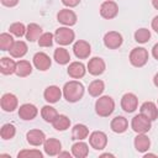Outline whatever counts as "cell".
Masks as SVG:
<instances>
[{
	"label": "cell",
	"instance_id": "cell-46",
	"mask_svg": "<svg viewBox=\"0 0 158 158\" xmlns=\"http://www.w3.org/2000/svg\"><path fill=\"white\" fill-rule=\"evenodd\" d=\"M100 157H101V158H102V157H114V154H111V153H104V154H101Z\"/></svg>",
	"mask_w": 158,
	"mask_h": 158
},
{
	"label": "cell",
	"instance_id": "cell-19",
	"mask_svg": "<svg viewBox=\"0 0 158 158\" xmlns=\"http://www.w3.org/2000/svg\"><path fill=\"white\" fill-rule=\"evenodd\" d=\"M62 96V90L57 86V85H49L44 89V93H43V98L49 104H54L57 102Z\"/></svg>",
	"mask_w": 158,
	"mask_h": 158
},
{
	"label": "cell",
	"instance_id": "cell-3",
	"mask_svg": "<svg viewBox=\"0 0 158 158\" xmlns=\"http://www.w3.org/2000/svg\"><path fill=\"white\" fill-rule=\"evenodd\" d=\"M148 51L143 47H136L130 52V63L136 67V68H141L143 65H146V63L148 62Z\"/></svg>",
	"mask_w": 158,
	"mask_h": 158
},
{
	"label": "cell",
	"instance_id": "cell-12",
	"mask_svg": "<svg viewBox=\"0 0 158 158\" xmlns=\"http://www.w3.org/2000/svg\"><path fill=\"white\" fill-rule=\"evenodd\" d=\"M57 20L58 22H60L64 26H73L77 23V15L73 10L70 9H62L59 10V12L57 14Z\"/></svg>",
	"mask_w": 158,
	"mask_h": 158
},
{
	"label": "cell",
	"instance_id": "cell-29",
	"mask_svg": "<svg viewBox=\"0 0 158 158\" xmlns=\"http://www.w3.org/2000/svg\"><path fill=\"white\" fill-rule=\"evenodd\" d=\"M53 58L54 60L60 64V65H64V64H68L69 60H70V54L69 52L63 48V47H58L57 49H54V53H53Z\"/></svg>",
	"mask_w": 158,
	"mask_h": 158
},
{
	"label": "cell",
	"instance_id": "cell-24",
	"mask_svg": "<svg viewBox=\"0 0 158 158\" xmlns=\"http://www.w3.org/2000/svg\"><path fill=\"white\" fill-rule=\"evenodd\" d=\"M27 44L23 41H15L12 47L10 48V56L14 58H22L27 53Z\"/></svg>",
	"mask_w": 158,
	"mask_h": 158
},
{
	"label": "cell",
	"instance_id": "cell-8",
	"mask_svg": "<svg viewBox=\"0 0 158 158\" xmlns=\"http://www.w3.org/2000/svg\"><path fill=\"white\" fill-rule=\"evenodd\" d=\"M122 42V35L116 31H109L104 36V44L109 49H117L118 47H121Z\"/></svg>",
	"mask_w": 158,
	"mask_h": 158
},
{
	"label": "cell",
	"instance_id": "cell-33",
	"mask_svg": "<svg viewBox=\"0 0 158 158\" xmlns=\"http://www.w3.org/2000/svg\"><path fill=\"white\" fill-rule=\"evenodd\" d=\"M15 135H16V128L14 125H11V123L2 125V127L0 130V136L2 139H11L15 137Z\"/></svg>",
	"mask_w": 158,
	"mask_h": 158
},
{
	"label": "cell",
	"instance_id": "cell-16",
	"mask_svg": "<svg viewBox=\"0 0 158 158\" xmlns=\"http://www.w3.org/2000/svg\"><path fill=\"white\" fill-rule=\"evenodd\" d=\"M43 149H44V153L51 157L58 156L62 149V143L57 138H47L43 143Z\"/></svg>",
	"mask_w": 158,
	"mask_h": 158
},
{
	"label": "cell",
	"instance_id": "cell-44",
	"mask_svg": "<svg viewBox=\"0 0 158 158\" xmlns=\"http://www.w3.org/2000/svg\"><path fill=\"white\" fill-rule=\"evenodd\" d=\"M153 83H154V85L158 88V73L154 75V78H153Z\"/></svg>",
	"mask_w": 158,
	"mask_h": 158
},
{
	"label": "cell",
	"instance_id": "cell-23",
	"mask_svg": "<svg viewBox=\"0 0 158 158\" xmlns=\"http://www.w3.org/2000/svg\"><path fill=\"white\" fill-rule=\"evenodd\" d=\"M41 35H42V27L40 25H37L35 22L27 25V30H26V35H25L27 41H30V42L38 41Z\"/></svg>",
	"mask_w": 158,
	"mask_h": 158
},
{
	"label": "cell",
	"instance_id": "cell-9",
	"mask_svg": "<svg viewBox=\"0 0 158 158\" xmlns=\"http://www.w3.org/2000/svg\"><path fill=\"white\" fill-rule=\"evenodd\" d=\"M73 52H74L77 58L86 59L90 56V53H91V47H90L89 42H86L84 40H78L73 44Z\"/></svg>",
	"mask_w": 158,
	"mask_h": 158
},
{
	"label": "cell",
	"instance_id": "cell-10",
	"mask_svg": "<svg viewBox=\"0 0 158 158\" xmlns=\"http://www.w3.org/2000/svg\"><path fill=\"white\" fill-rule=\"evenodd\" d=\"M32 62H33V65L36 67V69H38L41 72L48 70L51 64H52V60H51L49 56L47 53H44V52H37L33 56Z\"/></svg>",
	"mask_w": 158,
	"mask_h": 158
},
{
	"label": "cell",
	"instance_id": "cell-32",
	"mask_svg": "<svg viewBox=\"0 0 158 158\" xmlns=\"http://www.w3.org/2000/svg\"><path fill=\"white\" fill-rule=\"evenodd\" d=\"M41 116H42V118L46 121V122H53L54 121V118L58 116V112H57V110L53 107V106H51V105H44L43 107H42V110H41Z\"/></svg>",
	"mask_w": 158,
	"mask_h": 158
},
{
	"label": "cell",
	"instance_id": "cell-47",
	"mask_svg": "<svg viewBox=\"0 0 158 158\" xmlns=\"http://www.w3.org/2000/svg\"><path fill=\"white\" fill-rule=\"evenodd\" d=\"M148 157H157L156 154H152V153H147V154H144V158H148Z\"/></svg>",
	"mask_w": 158,
	"mask_h": 158
},
{
	"label": "cell",
	"instance_id": "cell-42",
	"mask_svg": "<svg viewBox=\"0 0 158 158\" xmlns=\"http://www.w3.org/2000/svg\"><path fill=\"white\" fill-rule=\"evenodd\" d=\"M152 56L158 60V43H156L153 46V48H152Z\"/></svg>",
	"mask_w": 158,
	"mask_h": 158
},
{
	"label": "cell",
	"instance_id": "cell-1",
	"mask_svg": "<svg viewBox=\"0 0 158 158\" xmlns=\"http://www.w3.org/2000/svg\"><path fill=\"white\" fill-rule=\"evenodd\" d=\"M84 95V85L78 80H69L63 86V96L68 102H77Z\"/></svg>",
	"mask_w": 158,
	"mask_h": 158
},
{
	"label": "cell",
	"instance_id": "cell-17",
	"mask_svg": "<svg viewBox=\"0 0 158 158\" xmlns=\"http://www.w3.org/2000/svg\"><path fill=\"white\" fill-rule=\"evenodd\" d=\"M139 112L143 114L146 117H148L151 121H154L158 118V106L152 101H146L141 105Z\"/></svg>",
	"mask_w": 158,
	"mask_h": 158
},
{
	"label": "cell",
	"instance_id": "cell-40",
	"mask_svg": "<svg viewBox=\"0 0 158 158\" xmlns=\"http://www.w3.org/2000/svg\"><path fill=\"white\" fill-rule=\"evenodd\" d=\"M0 1H1V4H2L4 6L14 7V6H16V5L19 4V1H20V0H0Z\"/></svg>",
	"mask_w": 158,
	"mask_h": 158
},
{
	"label": "cell",
	"instance_id": "cell-38",
	"mask_svg": "<svg viewBox=\"0 0 158 158\" xmlns=\"http://www.w3.org/2000/svg\"><path fill=\"white\" fill-rule=\"evenodd\" d=\"M19 158H26V157H31V158H42L43 154L41 151L38 149H22L17 153Z\"/></svg>",
	"mask_w": 158,
	"mask_h": 158
},
{
	"label": "cell",
	"instance_id": "cell-2",
	"mask_svg": "<svg viewBox=\"0 0 158 158\" xmlns=\"http://www.w3.org/2000/svg\"><path fill=\"white\" fill-rule=\"evenodd\" d=\"M115 110V101L111 96L104 95L99 96V99L95 101V111L101 117L110 116Z\"/></svg>",
	"mask_w": 158,
	"mask_h": 158
},
{
	"label": "cell",
	"instance_id": "cell-4",
	"mask_svg": "<svg viewBox=\"0 0 158 158\" xmlns=\"http://www.w3.org/2000/svg\"><path fill=\"white\" fill-rule=\"evenodd\" d=\"M74 38H75V33L68 26L59 27L54 32V41L60 46H68V44L73 43Z\"/></svg>",
	"mask_w": 158,
	"mask_h": 158
},
{
	"label": "cell",
	"instance_id": "cell-30",
	"mask_svg": "<svg viewBox=\"0 0 158 158\" xmlns=\"http://www.w3.org/2000/svg\"><path fill=\"white\" fill-rule=\"evenodd\" d=\"M104 89H105V84H104V81L100 80V79L93 80V81L89 84V86H88V91H89V94H90L93 98H99V96L102 94Z\"/></svg>",
	"mask_w": 158,
	"mask_h": 158
},
{
	"label": "cell",
	"instance_id": "cell-25",
	"mask_svg": "<svg viewBox=\"0 0 158 158\" xmlns=\"http://www.w3.org/2000/svg\"><path fill=\"white\" fill-rule=\"evenodd\" d=\"M16 70V62L10 57H2L0 59V72L5 75H10Z\"/></svg>",
	"mask_w": 158,
	"mask_h": 158
},
{
	"label": "cell",
	"instance_id": "cell-11",
	"mask_svg": "<svg viewBox=\"0 0 158 158\" xmlns=\"http://www.w3.org/2000/svg\"><path fill=\"white\" fill-rule=\"evenodd\" d=\"M138 106V99L133 93H126L121 98V107L125 112H133Z\"/></svg>",
	"mask_w": 158,
	"mask_h": 158
},
{
	"label": "cell",
	"instance_id": "cell-5",
	"mask_svg": "<svg viewBox=\"0 0 158 158\" xmlns=\"http://www.w3.org/2000/svg\"><path fill=\"white\" fill-rule=\"evenodd\" d=\"M151 126L152 121L141 112L136 115L131 121V127L136 133H147L151 130Z\"/></svg>",
	"mask_w": 158,
	"mask_h": 158
},
{
	"label": "cell",
	"instance_id": "cell-18",
	"mask_svg": "<svg viewBox=\"0 0 158 158\" xmlns=\"http://www.w3.org/2000/svg\"><path fill=\"white\" fill-rule=\"evenodd\" d=\"M26 139H27V142H28L31 146H41V144L44 143L46 136H44L43 131L37 130V128H33V130H30V131L27 132Z\"/></svg>",
	"mask_w": 158,
	"mask_h": 158
},
{
	"label": "cell",
	"instance_id": "cell-39",
	"mask_svg": "<svg viewBox=\"0 0 158 158\" xmlns=\"http://www.w3.org/2000/svg\"><path fill=\"white\" fill-rule=\"evenodd\" d=\"M62 2H63V5L67 6V7H75V6L79 5L80 0H62Z\"/></svg>",
	"mask_w": 158,
	"mask_h": 158
},
{
	"label": "cell",
	"instance_id": "cell-21",
	"mask_svg": "<svg viewBox=\"0 0 158 158\" xmlns=\"http://www.w3.org/2000/svg\"><path fill=\"white\" fill-rule=\"evenodd\" d=\"M133 144H135V148L136 151L141 152V153H144L149 149L151 147V141L149 138L146 136V133H137V136L135 137V141H133Z\"/></svg>",
	"mask_w": 158,
	"mask_h": 158
},
{
	"label": "cell",
	"instance_id": "cell-13",
	"mask_svg": "<svg viewBox=\"0 0 158 158\" xmlns=\"http://www.w3.org/2000/svg\"><path fill=\"white\" fill-rule=\"evenodd\" d=\"M106 69V64H105V60L100 57H93L91 59H89V63H88V72L91 74V75H100L105 72Z\"/></svg>",
	"mask_w": 158,
	"mask_h": 158
},
{
	"label": "cell",
	"instance_id": "cell-26",
	"mask_svg": "<svg viewBox=\"0 0 158 158\" xmlns=\"http://www.w3.org/2000/svg\"><path fill=\"white\" fill-rule=\"evenodd\" d=\"M32 73V64L28 62V60H25V59H21L16 63V70H15V74L20 78H25V77H28L30 74Z\"/></svg>",
	"mask_w": 158,
	"mask_h": 158
},
{
	"label": "cell",
	"instance_id": "cell-15",
	"mask_svg": "<svg viewBox=\"0 0 158 158\" xmlns=\"http://www.w3.org/2000/svg\"><path fill=\"white\" fill-rule=\"evenodd\" d=\"M38 114L37 107L33 104H23L19 109V116L23 121H31L33 120Z\"/></svg>",
	"mask_w": 158,
	"mask_h": 158
},
{
	"label": "cell",
	"instance_id": "cell-20",
	"mask_svg": "<svg viewBox=\"0 0 158 158\" xmlns=\"http://www.w3.org/2000/svg\"><path fill=\"white\" fill-rule=\"evenodd\" d=\"M86 69L81 62H72L68 67V74L73 79H80L85 75Z\"/></svg>",
	"mask_w": 158,
	"mask_h": 158
},
{
	"label": "cell",
	"instance_id": "cell-35",
	"mask_svg": "<svg viewBox=\"0 0 158 158\" xmlns=\"http://www.w3.org/2000/svg\"><path fill=\"white\" fill-rule=\"evenodd\" d=\"M9 30H10V33H12L14 36H16V37H22V36L26 35L27 27H26L22 22H14L12 25H10Z\"/></svg>",
	"mask_w": 158,
	"mask_h": 158
},
{
	"label": "cell",
	"instance_id": "cell-41",
	"mask_svg": "<svg viewBox=\"0 0 158 158\" xmlns=\"http://www.w3.org/2000/svg\"><path fill=\"white\" fill-rule=\"evenodd\" d=\"M152 28L158 33V15L152 20Z\"/></svg>",
	"mask_w": 158,
	"mask_h": 158
},
{
	"label": "cell",
	"instance_id": "cell-7",
	"mask_svg": "<svg viewBox=\"0 0 158 158\" xmlns=\"http://www.w3.org/2000/svg\"><path fill=\"white\" fill-rule=\"evenodd\" d=\"M118 14V6L115 1L112 0H105L101 5H100V15L101 17L106 19V20H111L115 19Z\"/></svg>",
	"mask_w": 158,
	"mask_h": 158
},
{
	"label": "cell",
	"instance_id": "cell-37",
	"mask_svg": "<svg viewBox=\"0 0 158 158\" xmlns=\"http://www.w3.org/2000/svg\"><path fill=\"white\" fill-rule=\"evenodd\" d=\"M53 40H54V35H52L51 32H44L38 38V46L40 47H51L53 44Z\"/></svg>",
	"mask_w": 158,
	"mask_h": 158
},
{
	"label": "cell",
	"instance_id": "cell-31",
	"mask_svg": "<svg viewBox=\"0 0 158 158\" xmlns=\"http://www.w3.org/2000/svg\"><path fill=\"white\" fill-rule=\"evenodd\" d=\"M52 125H53V128L57 130V131H65L70 126V120H69L68 116L59 115L58 114V116L54 118V121L52 122Z\"/></svg>",
	"mask_w": 158,
	"mask_h": 158
},
{
	"label": "cell",
	"instance_id": "cell-27",
	"mask_svg": "<svg viewBox=\"0 0 158 158\" xmlns=\"http://www.w3.org/2000/svg\"><path fill=\"white\" fill-rule=\"evenodd\" d=\"M89 136V128L83 123H77L72 128V139L83 141Z\"/></svg>",
	"mask_w": 158,
	"mask_h": 158
},
{
	"label": "cell",
	"instance_id": "cell-43",
	"mask_svg": "<svg viewBox=\"0 0 158 158\" xmlns=\"http://www.w3.org/2000/svg\"><path fill=\"white\" fill-rule=\"evenodd\" d=\"M58 157H59V158H60V157H69V158H70V153H69V152H59Z\"/></svg>",
	"mask_w": 158,
	"mask_h": 158
},
{
	"label": "cell",
	"instance_id": "cell-14",
	"mask_svg": "<svg viewBox=\"0 0 158 158\" xmlns=\"http://www.w3.org/2000/svg\"><path fill=\"white\" fill-rule=\"evenodd\" d=\"M1 109L6 112H12L17 109V105H19V100L16 98V95L11 94V93H6L1 96Z\"/></svg>",
	"mask_w": 158,
	"mask_h": 158
},
{
	"label": "cell",
	"instance_id": "cell-48",
	"mask_svg": "<svg viewBox=\"0 0 158 158\" xmlns=\"http://www.w3.org/2000/svg\"><path fill=\"white\" fill-rule=\"evenodd\" d=\"M157 104H158V100H157Z\"/></svg>",
	"mask_w": 158,
	"mask_h": 158
},
{
	"label": "cell",
	"instance_id": "cell-22",
	"mask_svg": "<svg viewBox=\"0 0 158 158\" xmlns=\"http://www.w3.org/2000/svg\"><path fill=\"white\" fill-rule=\"evenodd\" d=\"M128 127V121L126 117L123 116H116L112 118L111 123H110V128L115 132V133H123Z\"/></svg>",
	"mask_w": 158,
	"mask_h": 158
},
{
	"label": "cell",
	"instance_id": "cell-45",
	"mask_svg": "<svg viewBox=\"0 0 158 158\" xmlns=\"http://www.w3.org/2000/svg\"><path fill=\"white\" fill-rule=\"evenodd\" d=\"M152 5L156 10H158V0H152Z\"/></svg>",
	"mask_w": 158,
	"mask_h": 158
},
{
	"label": "cell",
	"instance_id": "cell-36",
	"mask_svg": "<svg viewBox=\"0 0 158 158\" xmlns=\"http://www.w3.org/2000/svg\"><path fill=\"white\" fill-rule=\"evenodd\" d=\"M151 38V32L148 28H138L135 32V41L138 43H146Z\"/></svg>",
	"mask_w": 158,
	"mask_h": 158
},
{
	"label": "cell",
	"instance_id": "cell-6",
	"mask_svg": "<svg viewBox=\"0 0 158 158\" xmlns=\"http://www.w3.org/2000/svg\"><path fill=\"white\" fill-rule=\"evenodd\" d=\"M89 144L96 151H101L107 144V136L102 131H94L89 136Z\"/></svg>",
	"mask_w": 158,
	"mask_h": 158
},
{
	"label": "cell",
	"instance_id": "cell-28",
	"mask_svg": "<svg viewBox=\"0 0 158 158\" xmlns=\"http://www.w3.org/2000/svg\"><path fill=\"white\" fill-rule=\"evenodd\" d=\"M72 154L75 158H85L89 154V146L83 141H78L72 146Z\"/></svg>",
	"mask_w": 158,
	"mask_h": 158
},
{
	"label": "cell",
	"instance_id": "cell-34",
	"mask_svg": "<svg viewBox=\"0 0 158 158\" xmlns=\"http://www.w3.org/2000/svg\"><path fill=\"white\" fill-rule=\"evenodd\" d=\"M14 42L15 41H14V38H12V36L10 33L4 32V33L0 35V49L1 51H10V48L14 44Z\"/></svg>",
	"mask_w": 158,
	"mask_h": 158
}]
</instances>
